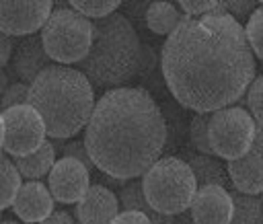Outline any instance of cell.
<instances>
[{"label":"cell","instance_id":"ffe728a7","mask_svg":"<svg viewBox=\"0 0 263 224\" xmlns=\"http://www.w3.org/2000/svg\"><path fill=\"white\" fill-rule=\"evenodd\" d=\"M232 197V220L230 224H263V203L257 195L230 191Z\"/></svg>","mask_w":263,"mask_h":224},{"label":"cell","instance_id":"1f68e13d","mask_svg":"<svg viewBox=\"0 0 263 224\" xmlns=\"http://www.w3.org/2000/svg\"><path fill=\"white\" fill-rule=\"evenodd\" d=\"M39 224H74V218L64 212V210H53L45 220H41Z\"/></svg>","mask_w":263,"mask_h":224},{"label":"cell","instance_id":"44dd1931","mask_svg":"<svg viewBox=\"0 0 263 224\" xmlns=\"http://www.w3.org/2000/svg\"><path fill=\"white\" fill-rule=\"evenodd\" d=\"M21 173L16 164L2 154L0 158V212L8 206H12L18 189H21Z\"/></svg>","mask_w":263,"mask_h":224},{"label":"cell","instance_id":"8fae6325","mask_svg":"<svg viewBox=\"0 0 263 224\" xmlns=\"http://www.w3.org/2000/svg\"><path fill=\"white\" fill-rule=\"evenodd\" d=\"M226 171L236 191L249 195L263 191V125H257V136L251 148L242 156L228 160Z\"/></svg>","mask_w":263,"mask_h":224},{"label":"cell","instance_id":"4fadbf2b","mask_svg":"<svg viewBox=\"0 0 263 224\" xmlns=\"http://www.w3.org/2000/svg\"><path fill=\"white\" fill-rule=\"evenodd\" d=\"M12 212L27 224H39L53 212V195L49 187L41 181L23 183L12 201Z\"/></svg>","mask_w":263,"mask_h":224},{"label":"cell","instance_id":"4dcf8cb0","mask_svg":"<svg viewBox=\"0 0 263 224\" xmlns=\"http://www.w3.org/2000/svg\"><path fill=\"white\" fill-rule=\"evenodd\" d=\"M12 49H14L12 39H10L6 33L0 31V70L10 62V58H12Z\"/></svg>","mask_w":263,"mask_h":224},{"label":"cell","instance_id":"5bb4252c","mask_svg":"<svg viewBox=\"0 0 263 224\" xmlns=\"http://www.w3.org/2000/svg\"><path fill=\"white\" fill-rule=\"evenodd\" d=\"M47 66L51 64H49V55L45 53L41 35H27L14 45L10 58V70L21 78V82L31 84Z\"/></svg>","mask_w":263,"mask_h":224},{"label":"cell","instance_id":"d590c367","mask_svg":"<svg viewBox=\"0 0 263 224\" xmlns=\"http://www.w3.org/2000/svg\"><path fill=\"white\" fill-rule=\"evenodd\" d=\"M0 224H18V222H16V220H2Z\"/></svg>","mask_w":263,"mask_h":224},{"label":"cell","instance_id":"ba28073f","mask_svg":"<svg viewBox=\"0 0 263 224\" xmlns=\"http://www.w3.org/2000/svg\"><path fill=\"white\" fill-rule=\"evenodd\" d=\"M2 117H4V150L14 158L35 152L45 142V134H47L45 123L37 113V109H33L29 103L4 109Z\"/></svg>","mask_w":263,"mask_h":224},{"label":"cell","instance_id":"8992f818","mask_svg":"<svg viewBox=\"0 0 263 224\" xmlns=\"http://www.w3.org/2000/svg\"><path fill=\"white\" fill-rule=\"evenodd\" d=\"M41 41L49 60L80 64L92 43V23L72 6L55 8L41 29Z\"/></svg>","mask_w":263,"mask_h":224},{"label":"cell","instance_id":"836d02e7","mask_svg":"<svg viewBox=\"0 0 263 224\" xmlns=\"http://www.w3.org/2000/svg\"><path fill=\"white\" fill-rule=\"evenodd\" d=\"M8 86H10L8 84V74L4 70H0V101H2V97H4V92H6Z\"/></svg>","mask_w":263,"mask_h":224},{"label":"cell","instance_id":"f546056e","mask_svg":"<svg viewBox=\"0 0 263 224\" xmlns=\"http://www.w3.org/2000/svg\"><path fill=\"white\" fill-rule=\"evenodd\" d=\"M111 224H152L150 218L138 210H123L115 216V220Z\"/></svg>","mask_w":263,"mask_h":224},{"label":"cell","instance_id":"f1b7e54d","mask_svg":"<svg viewBox=\"0 0 263 224\" xmlns=\"http://www.w3.org/2000/svg\"><path fill=\"white\" fill-rule=\"evenodd\" d=\"M224 6H226V12L230 16H234L236 21L247 18L255 12V2H234V0H230V2H224Z\"/></svg>","mask_w":263,"mask_h":224},{"label":"cell","instance_id":"6da1fadb","mask_svg":"<svg viewBox=\"0 0 263 224\" xmlns=\"http://www.w3.org/2000/svg\"><path fill=\"white\" fill-rule=\"evenodd\" d=\"M173 97L195 113H214L238 101L255 80V53L245 27L226 8L183 16L160 53Z\"/></svg>","mask_w":263,"mask_h":224},{"label":"cell","instance_id":"4316f807","mask_svg":"<svg viewBox=\"0 0 263 224\" xmlns=\"http://www.w3.org/2000/svg\"><path fill=\"white\" fill-rule=\"evenodd\" d=\"M25 103H29V84L14 82V84H10L6 88V92H4V97L0 101V107L4 111V109H10L14 105H25Z\"/></svg>","mask_w":263,"mask_h":224},{"label":"cell","instance_id":"277c9868","mask_svg":"<svg viewBox=\"0 0 263 224\" xmlns=\"http://www.w3.org/2000/svg\"><path fill=\"white\" fill-rule=\"evenodd\" d=\"M144 64L134 25L119 12L92 23V43L80 62V72L99 88H119L136 78Z\"/></svg>","mask_w":263,"mask_h":224},{"label":"cell","instance_id":"9a60e30c","mask_svg":"<svg viewBox=\"0 0 263 224\" xmlns=\"http://www.w3.org/2000/svg\"><path fill=\"white\" fill-rule=\"evenodd\" d=\"M117 214L119 199L105 185H90L76 203V218L80 224H111Z\"/></svg>","mask_w":263,"mask_h":224},{"label":"cell","instance_id":"3957f363","mask_svg":"<svg viewBox=\"0 0 263 224\" xmlns=\"http://www.w3.org/2000/svg\"><path fill=\"white\" fill-rule=\"evenodd\" d=\"M29 105L37 109L51 138L66 140L86 127L92 115V84L80 70L51 64L29 84Z\"/></svg>","mask_w":263,"mask_h":224},{"label":"cell","instance_id":"cb8c5ba5","mask_svg":"<svg viewBox=\"0 0 263 224\" xmlns=\"http://www.w3.org/2000/svg\"><path fill=\"white\" fill-rule=\"evenodd\" d=\"M245 35H247V41H249L253 53L259 60H263V6L257 8L249 16V21L245 25Z\"/></svg>","mask_w":263,"mask_h":224},{"label":"cell","instance_id":"e0dca14e","mask_svg":"<svg viewBox=\"0 0 263 224\" xmlns=\"http://www.w3.org/2000/svg\"><path fill=\"white\" fill-rule=\"evenodd\" d=\"M119 203H121L123 210H138V212L146 214L152 224H173V216L158 214V212L148 203V199L144 197L142 181H132V183H127V185L119 191Z\"/></svg>","mask_w":263,"mask_h":224},{"label":"cell","instance_id":"7c38bea8","mask_svg":"<svg viewBox=\"0 0 263 224\" xmlns=\"http://www.w3.org/2000/svg\"><path fill=\"white\" fill-rule=\"evenodd\" d=\"M232 210L234 206L230 191L220 185L197 187L195 197L189 206V214L195 224H230Z\"/></svg>","mask_w":263,"mask_h":224},{"label":"cell","instance_id":"d6986e66","mask_svg":"<svg viewBox=\"0 0 263 224\" xmlns=\"http://www.w3.org/2000/svg\"><path fill=\"white\" fill-rule=\"evenodd\" d=\"M181 18V12L171 2H152L146 8V25L156 35H171Z\"/></svg>","mask_w":263,"mask_h":224},{"label":"cell","instance_id":"f35d334b","mask_svg":"<svg viewBox=\"0 0 263 224\" xmlns=\"http://www.w3.org/2000/svg\"><path fill=\"white\" fill-rule=\"evenodd\" d=\"M0 214H2V212H0Z\"/></svg>","mask_w":263,"mask_h":224},{"label":"cell","instance_id":"52a82bcc","mask_svg":"<svg viewBox=\"0 0 263 224\" xmlns=\"http://www.w3.org/2000/svg\"><path fill=\"white\" fill-rule=\"evenodd\" d=\"M208 134L212 152L220 158L234 160L251 148L257 136V121L245 107L230 105L212 113Z\"/></svg>","mask_w":263,"mask_h":224},{"label":"cell","instance_id":"d4e9b609","mask_svg":"<svg viewBox=\"0 0 263 224\" xmlns=\"http://www.w3.org/2000/svg\"><path fill=\"white\" fill-rule=\"evenodd\" d=\"M247 105L249 113L257 121V125H263V76H257L249 90H247Z\"/></svg>","mask_w":263,"mask_h":224},{"label":"cell","instance_id":"9c48e42d","mask_svg":"<svg viewBox=\"0 0 263 224\" xmlns=\"http://www.w3.org/2000/svg\"><path fill=\"white\" fill-rule=\"evenodd\" d=\"M53 12L49 0H29V2H4L0 0V31L8 37L12 35H35L43 29L45 21Z\"/></svg>","mask_w":263,"mask_h":224},{"label":"cell","instance_id":"e575fe53","mask_svg":"<svg viewBox=\"0 0 263 224\" xmlns=\"http://www.w3.org/2000/svg\"><path fill=\"white\" fill-rule=\"evenodd\" d=\"M0 148H4V117L0 113Z\"/></svg>","mask_w":263,"mask_h":224},{"label":"cell","instance_id":"d6a6232c","mask_svg":"<svg viewBox=\"0 0 263 224\" xmlns=\"http://www.w3.org/2000/svg\"><path fill=\"white\" fill-rule=\"evenodd\" d=\"M173 224H195V222H193L191 214H187V210H185V212L177 214V218H173Z\"/></svg>","mask_w":263,"mask_h":224},{"label":"cell","instance_id":"2e32d148","mask_svg":"<svg viewBox=\"0 0 263 224\" xmlns=\"http://www.w3.org/2000/svg\"><path fill=\"white\" fill-rule=\"evenodd\" d=\"M14 164L21 173V177L29 181H39L41 177L49 175L51 166L55 164V148L51 142H43L35 152L27 156H16Z\"/></svg>","mask_w":263,"mask_h":224},{"label":"cell","instance_id":"83f0119b","mask_svg":"<svg viewBox=\"0 0 263 224\" xmlns=\"http://www.w3.org/2000/svg\"><path fill=\"white\" fill-rule=\"evenodd\" d=\"M62 154L80 160L88 171L95 166L92 160H90V154H88V150H86V146H84V140H72V142L64 144V146H62Z\"/></svg>","mask_w":263,"mask_h":224},{"label":"cell","instance_id":"74e56055","mask_svg":"<svg viewBox=\"0 0 263 224\" xmlns=\"http://www.w3.org/2000/svg\"><path fill=\"white\" fill-rule=\"evenodd\" d=\"M0 158H2V154H0Z\"/></svg>","mask_w":263,"mask_h":224},{"label":"cell","instance_id":"603a6c76","mask_svg":"<svg viewBox=\"0 0 263 224\" xmlns=\"http://www.w3.org/2000/svg\"><path fill=\"white\" fill-rule=\"evenodd\" d=\"M70 6L86 18H105L119 8L117 0H72Z\"/></svg>","mask_w":263,"mask_h":224},{"label":"cell","instance_id":"30bf717a","mask_svg":"<svg viewBox=\"0 0 263 224\" xmlns=\"http://www.w3.org/2000/svg\"><path fill=\"white\" fill-rule=\"evenodd\" d=\"M47 179L53 199L62 203H78L90 187V171L80 160L70 156L58 158Z\"/></svg>","mask_w":263,"mask_h":224},{"label":"cell","instance_id":"ac0fdd59","mask_svg":"<svg viewBox=\"0 0 263 224\" xmlns=\"http://www.w3.org/2000/svg\"><path fill=\"white\" fill-rule=\"evenodd\" d=\"M187 164L191 166L193 175H195V181L199 187L203 185H220V187H226L228 185V171L222 166V162L214 156H208V154H199V156H189Z\"/></svg>","mask_w":263,"mask_h":224},{"label":"cell","instance_id":"484cf974","mask_svg":"<svg viewBox=\"0 0 263 224\" xmlns=\"http://www.w3.org/2000/svg\"><path fill=\"white\" fill-rule=\"evenodd\" d=\"M181 8L185 10V16H205V14H212V12H218L224 6V2H218V0H181Z\"/></svg>","mask_w":263,"mask_h":224},{"label":"cell","instance_id":"5b68a950","mask_svg":"<svg viewBox=\"0 0 263 224\" xmlns=\"http://www.w3.org/2000/svg\"><path fill=\"white\" fill-rule=\"evenodd\" d=\"M142 189L144 197L158 214L177 216L189 210L197 191V181L185 160L164 156L144 173Z\"/></svg>","mask_w":263,"mask_h":224},{"label":"cell","instance_id":"8d00e7d4","mask_svg":"<svg viewBox=\"0 0 263 224\" xmlns=\"http://www.w3.org/2000/svg\"><path fill=\"white\" fill-rule=\"evenodd\" d=\"M261 203H263V199H261Z\"/></svg>","mask_w":263,"mask_h":224},{"label":"cell","instance_id":"7a4b0ae2","mask_svg":"<svg viewBox=\"0 0 263 224\" xmlns=\"http://www.w3.org/2000/svg\"><path fill=\"white\" fill-rule=\"evenodd\" d=\"M166 123L146 88L119 86L103 92L84 127L92 164L119 181H134L160 158Z\"/></svg>","mask_w":263,"mask_h":224},{"label":"cell","instance_id":"7402d4cb","mask_svg":"<svg viewBox=\"0 0 263 224\" xmlns=\"http://www.w3.org/2000/svg\"><path fill=\"white\" fill-rule=\"evenodd\" d=\"M210 117L212 113H195L193 119H191V125H189V138H191V146L201 152V154H208L212 156V146H210V134H208V127H210Z\"/></svg>","mask_w":263,"mask_h":224}]
</instances>
